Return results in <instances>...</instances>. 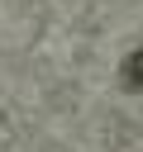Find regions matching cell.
Instances as JSON below:
<instances>
[{
	"instance_id": "6da1fadb",
	"label": "cell",
	"mask_w": 143,
	"mask_h": 152,
	"mask_svg": "<svg viewBox=\"0 0 143 152\" xmlns=\"http://www.w3.org/2000/svg\"><path fill=\"white\" fill-rule=\"evenodd\" d=\"M124 86H129V90H138V86H143V52H133V57H129V66H124Z\"/></svg>"
}]
</instances>
